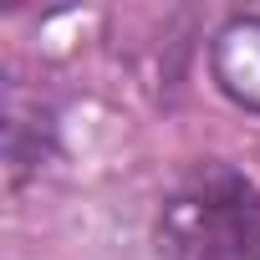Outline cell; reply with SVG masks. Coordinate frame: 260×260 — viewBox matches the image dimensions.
Segmentation results:
<instances>
[{"label":"cell","mask_w":260,"mask_h":260,"mask_svg":"<svg viewBox=\"0 0 260 260\" xmlns=\"http://www.w3.org/2000/svg\"><path fill=\"white\" fill-rule=\"evenodd\" d=\"M214 82L224 97H235L240 107L260 112V11L255 16H235L219 36H214Z\"/></svg>","instance_id":"cell-2"},{"label":"cell","mask_w":260,"mask_h":260,"mask_svg":"<svg viewBox=\"0 0 260 260\" xmlns=\"http://www.w3.org/2000/svg\"><path fill=\"white\" fill-rule=\"evenodd\" d=\"M153 250L164 260H260V179L235 164L189 169L158 204Z\"/></svg>","instance_id":"cell-1"}]
</instances>
